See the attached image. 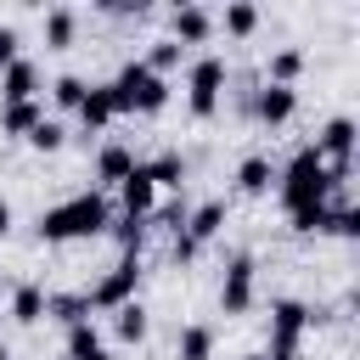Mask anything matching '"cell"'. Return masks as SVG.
I'll return each mask as SVG.
<instances>
[{"label": "cell", "mask_w": 360, "mask_h": 360, "mask_svg": "<svg viewBox=\"0 0 360 360\" xmlns=\"http://www.w3.org/2000/svg\"><path fill=\"white\" fill-rule=\"evenodd\" d=\"M332 169L315 158V146H298L287 169H276V191H281V208L298 214V208H315V202H332Z\"/></svg>", "instance_id": "1"}, {"label": "cell", "mask_w": 360, "mask_h": 360, "mask_svg": "<svg viewBox=\"0 0 360 360\" xmlns=\"http://www.w3.org/2000/svg\"><path fill=\"white\" fill-rule=\"evenodd\" d=\"M107 225H112V208H107V197H101V191H79V197H68V202H56V208H45V214H39V236H45V242L101 236Z\"/></svg>", "instance_id": "2"}, {"label": "cell", "mask_w": 360, "mask_h": 360, "mask_svg": "<svg viewBox=\"0 0 360 360\" xmlns=\"http://www.w3.org/2000/svg\"><path fill=\"white\" fill-rule=\"evenodd\" d=\"M112 101H118V112H163L169 107V79H158L141 56L135 62H124L118 73H112Z\"/></svg>", "instance_id": "3"}, {"label": "cell", "mask_w": 360, "mask_h": 360, "mask_svg": "<svg viewBox=\"0 0 360 360\" xmlns=\"http://www.w3.org/2000/svg\"><path fill=\"white\" fill-rule=\"evenodd\" d=\"M135 287H141V259H135V253H118V264L84 292V304H90V309H118V304L135 298Z\"/></svg>", "instance_id": "4"}, {"label": "cell", "mask_w": 360, "mask_h": 360, "mask_svg": "<svg viewBox=\"0 0 360 360\" xmlns=\"http://www.w3.org/2000/svg\"><path fill=\"white\" fill-rule=\"evenodd\" d=\"M304 326H315V309L298 298H276L270 304V354H298Z\"/></svg>", "instance_id": "5"}, {"label": "cell", "mask_w": 360, "mask_h": 360, "mask_svg": "<svg viewBox=\"0 0 360 360\" xmlns=\"http://www.w3.org/2000/svg\"><path fill=\"white\" fill-rule=\"evenodd\" d=\"M186 90H191V118H214L219 90H225V56H197L186 73Z\"/></svg>", "instance_id": "6"}, {"label": "cell", "mask_w": 360, "mask_h": 360, "mask_svg": "<svg viewBox=\"0 0 360 360\" xmlns=\"http://www.w3.org/2000/svg\"><path fill=\"white\" fill-rule=\"evenodd\" d=\"M253 253H231L225 264V281H219V309L225 315H248L253 309Z\"/></svg>", "instance_id": "7"}, {"label": "cell", "mask_w": 360, "mask_h": 360, "mask_svg": "<svg viewBox=\"0 0 360 360\" xmlns=\"http://www.w3.org/2000/svg\"><path fill=\"white\" fill-rule=\"evenodd\" d=\"M118 202H124V214H129V219H152V208H158V186H152L146 163H135V169H129V180L118 186Z\"/></svg>", "instance_id": "8"}, {"label": "cell", "mask_w": 360, "mask_h": 360, "mask_svg": "<svg viewBox=\"0 0 360 360\" xmlns=\"http://www.w3.org/2000/svg\"><path fill=\"white\" fill-rule=\"evenodd\" d=\"M169 28H174V34H169L174 45H202V39L214 34V17H208L197 0H186V6H174V11H169Z\"/></svg>", "instance_id": "9"}, {"label": "cell", "mask_w": 360, "mask_h": 360, "mask_svg": "<svg viewBox=\"0 0 360 360\" xmlns=\"http://www.w3.org/2000/svg\"><path fill=\"white\" fill-rule=\"evenodd\" d=\"M0 101H39V68L28 56H17L11 68H0Z\"/></svg>", "instance_id": "10"}, {"label": "cell", "mask_w": 360, "mask_h": 360, "mask_svg": "<svg viewBox=\"0 0 360 360\" xmlns=\"http://www.w3.org/2000/svg\"><path fill=\"white\" fill-rule=\"evenodd\" d=\"M253 112H259V124L276 129V124H287V118L298 112V90H292V84H264L259 101H253Z\"/></svg>", "instance_id": "11"}, {"label": "cell", "mask_w": 360, "mask_h": 360, "mask_svg": "<svg viewBox=\"0 0 360 360\" xmlns=\"http://www.w3.org/2000/svg\"><path fill=\"white\" fill-rule=\"evenodd\" d=\"M112 118H118V101H112V90H107V84H90V90H84V101H79V124L96 135V129H107Z\"/></svg>", "instance_id": "12"}, {"label": "cell", "mask_w": 360, "mask_h": 360, "mask_svg": "<svg viewBox=\"0 0 360 360\" xmlns=\"http://www.w3.org/2000/svg\"><path fill=\"white\" fill-rule=\"evenodd\" d=\"M219 225H225V197H208L202 208H191V214H186V231H180V236H191V242L202 248V242H214V236H219Z\"/></svg>", "instance_id": "13"}, {"label": "cell", "mask_w": 360, "mask_h": 360, "mask_svg": "<svg viewBox=\"0 0 360 360\" xmlns=\"http://www.w3.org/2000/svg\"><path fill=\"white\" fill-rule=\"evenodd\" d=\"M129 169H135V152H129L124 141H112V146H101V152H96V174H101L107 186H124V180H129Z\"/></svg>", "instance_id": "14"}, {"label": "cell", "mask_w": 360, "mask_h": 360, "mask_svg": "<svg viewBox=\"0 0 360 360\" xmlns=\"http://www.w3.org/2000/svg\"><path fill=\"white\" fill-rule=\"evenodd\" d=\"M270 186H276V163H270V158H259V152H253V158H242V169H236V191L264 197Z\"/></svg>", "instance_id": "15"}, {"label": "cell", "mask_w": 360, "mask_h": 360, "mask_svg": "<svg viewBox=\"0 0 360 360\" xmlns=\"http://www.w3.org/2000/svg\"><path fill=\"white\" fill-rule=\"evenodd\" d=\"M11 321H17V326L45 321V287H39V281H22V287L11 292Z\"/></svg>", "instance_id": "16"}, {"label": "cell", "mask_w": 360, "mask_h": 360, "mask_svg": "<svg viewBox=\"0 0 360 360\" xmlns=\"http://www.w3.org/2000/svg\"><path fill=\"white\" fill-rule=\"evenodd\" d=\"M174 354H180V360H214V326H202V321L180 326V338H174Z\"/></svg>", "instance_id": "17"}, {"label": "cell", "mask_w": 360, "mask_h": 360, "mask_svg": "<svg viewBox=\"0 0 360 360\" xmlns=\"http://www.w3.org/2000/svg\"><path fill=\"white\" fill-rule=\"evenodd\" d=\"M73 28H79L73 6H51V11H45V45H51V51H68V45H73Z\"/></svg>", "instance_id": "18"}, {"label": "cell", "mask_w": 360, "mask_h": 360, "mask_svg": "<svg viewBox=\"0 0 360 360\" xmlns=\"http://www.w3.org/2000/svg\"><path fill=\"white\" fill-rule=\"evenodd\" d=\"M45 315H56L62 326H79V321H90V304H84V292H45Z\"/></svg>", "instance_id": "19"}, {"label": "cell", "mask_w": 360, "mask_h": 360, "mask_svg": "<svg viewBox=\"0 0 360 360\" xmlns=\"http://www.w3.org/2000/svg\"><path fill=\"white\" fill-rule=\"evenodd\" d=\"M39 118H45L39 101H11V107H0V129H6V135H28Z\"/></svg>", "instance_id": "20"}, {"label": "cell", "mask_w": 360, "mask_h": 360, "mask_svg": "<svg viewBox=\"0 0 360 360\" xmlns=\"http://www.w3.org/2000/svg\"><path fill=\"white\" fill-rule=\"evenodd\" d=\"M112 326H118L124 343H141V338H146V304H141V298L118 304V309H112Z\"/></svg>", "instance_id": "21"}, {"label": "cell", "mask_w": 360, "mask_h": 360, "mask_svg": "<svg viewBox=\"0 0 360 360\" xmlns=\"http://www.w3.org/2000/svg\"><path fill=\"white\" fill-rule=\"evenodd\" d=\"M146 174H152V186H174V191H180V180H186V158H180V152H158V158L146 163Z\"/></svg>", "instance_id": "22"}, {"label": "cell", "mask_w": 360, "mask_h": 360, "mask_svg": "<svg viewBox=\"0 0 360 360\" xmlns=\"http://www.w3.org/2000/svg\"><path fill=\"white\" fill-rule=\"evenodd\" d=\"M180 51H186V45H174V39H152V51H146L141 62L163 79V73H174V68H180Z\"/></svg>", "instance_id": "23"}, {"label": "cell", "mask_w": 360, "mask_h": 360, "mask_svg": "<svg viewBox=\"0 0 360 360\" xmlns=\"http://www.w3.org/2000/svg\"><path fill=\"white\" fill-rule=\"evenodd\" d=\"M146 225H152V219H129V214H124V219H118V225H107V231H112V242H118L124 253H135V259H141V242H146Z\"/></svg>", "instance_id": "24"}, {"label": "cell", "mask_w": 360, "mask_h": 360, "mask_svg": "<svg viewBox=\"0 0 360 360\" xmlns=\"http://www.w3.org/2000/svg\"><path fill=\"white\" fill-rule=\"evenodd\" d=\"M101 349V332H96V321H79V326H68V360H84V354H96Z\"/></svg>", "instance_id": "25"}, {"label": "cell", "mask_w": 360, "mask_h": 360, "mask_svg": "<svg viewBox=\"0 0 360 360\" xmlns=\"http://www.w3.org/2000/svg\"><path fill=\"white\" fill-rule=\"evenodd\" d=\"M253 28H259V6L231 0V6H225V34H236V39H242V34H253Z\"/></svg>", "instance_id": "26"}, {"label": "cell", "mask_w": 360, "mask_h": 360, "mask_svg": "<svg viewBox=\"0 0 360 360\" xmlns=\"http://www.w3.org/2000/svg\"><path fill=\"white\" fill-rule=\"evenodd\" d=\"M84 90H90V84H84L79 73H62V79L51 84V101H56V107H68V112H79V101H84Z\"/></svg>", "instance_id": "27"}, {"label": "cell", "mask_w": 360, "mask_h": 360, "mask_svg": "<svg viewBox=\"0 0 360 360\" xmlns=\"http://www.w3.org/2000/svg\"><path fill=\"white\" fill-rule=\"evenodd\" d=\"M298 68H304V51H292V45H287V51H276V56H270V84H292V79H298Z\"/></svg>", "instance_id": "28"}, {"label": "cell", "mask_w": 360, "mask_h": 360, "mask_svg": "<svg viewBox=\"0 0 360 360\" xmlns=\"http://www.w3.org/2000/svg\"><path fill=\"white\" fill-rule=\"evenodd\" d=\"M22 141H28L34 152H56V146H62L68 135H62V124H56V118H39V124H34V129H28Z\"/></svg>", "instance_id": "29"}, {"label": "cell", "mask_w": 360, "mask_h": 360, "mask_svg": "<svg viewBox=\"0 0 360 360\" xmlns=\"http://www.w3.org/2000/svg\"><path fill=\"white\" fill-rule=\"evenodd\" d=\"M326 208H332V202H315V208H298V214H292V231H298V236H315V231H326Z\"/></svg>", "instance_id": "30"}, {"label": "cell", "mask_w": 360, "mask_h": 360, "mask_svg": "<svg viewBox=\"0 0 360 360\" xmlns=\"http://www.w3.org/2000/svg\"><path fill=\"white\" fill-rule=\"evenodd\" d=\"M11 62H17V28L0 22V68H11Z\"/></svg>", "instance_id": "31"}, {"label": "cell", "mask_w": 360, "mask_h": 360, "mask_svg": "<svg viewBox=\"0 0 360 360\" xmlns=\"http://www.w3.org/2000/svg\"><path fill=\"white\" fill-rule=\"evenodd\" d=\"M174 259H180V264L197 259V242H191V236H174Z\"/></svg>", "instance_id": "32"}, {"label": "cell", "mask_w": 360, "mask_h": 360, "mask_svg": "<svg viewBox=\"0 0 360 360\" xmlns=\"http://www.w3.org/2000/svg\"><path fill=\"white\" fill-rule=\"evenodd\" d=\"M6 231H11V202L0 197V236H6Z\"/></svg>", "instance_id": "33"}, {"label": "cell", "mask_w": 360, "mask_h": 360, "mask_svg": "<svg viewBox=\"0 0 360 360\" xmlns=\"http://www.w3.org/2000/svg\"><path fill=\"white\" fill-rule=\"evenodd\" d=\"M248 360H298V354H248Z\"/></svg>", "instance_id": "34"}, {"label": "cell", "mask_w": 360, "mask_h": 360, "mask_svg": "<svg viewBox=\"0 0 360 360\" xmlns=\"http://www.w3.org/2000/svg\"><path fill=\"white\" fill-rule=\"evenodd\" d=\"M84 360H112V354H107V349H96V354H84Z\"/></svg>", "instance_id": "35"}, {"label": "cell", "mask_w": 360, "mask_h": 360, "mask_svg": "<svg viewBox=\"0 0 360 360\" xmlns=\"http://www.w3.org/2000/svg\"><path fill=\"white\" fill-rule=\"evenodd\" d=\"M0 360H11V349H0Z\"/></svg>", "instance_id": "36"}]
</instances>
